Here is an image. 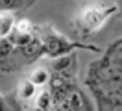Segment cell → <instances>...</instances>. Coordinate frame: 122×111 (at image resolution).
I'll return each instance as SVG.
<instances>
[{
	"mask_svg": "<svg viewBox=\"0 0 122 111\" xmlns=\"http://www.w3.org/2000/svg\"><path fill=\"white\" fill-rule=\"evenodd\" d=\"M35 107L37 109H48L52 107V96L48 91H41V93H35Z\"/></svg>",
	"mask_w": 122,
	"mask_h": 111,
	"instance_id": "obj_5",
	"label": "cell"
},
{
	"mask_svg": "<svg viewBox=\"0 0 122 111\" xmlns=\"http://www.w3.org/2000/svg\"><path fill=\"white\" fill-rule=\"evenodd\" d=\"M13 24H15V19H13V15L9 11L0 13V39L9 35V32L13 30Z\"/></svg>",
	"mask_w": 122,
	"mask_h": 111,
	"instance_id": "obj_4",
	"label": "cell"
},
{
	"mask_svg": "<svg viewBox=\"0 0 122 111\" xmlns=\"http://www.w3.org/2000/svg\"><path fill=\"white\" fill-rule=\"evenodd\" d=\"M13 30L19 32V33H31V24H30V21L22 19V21H19V22L13 24Z\"/></svg>",
	"mask_w": 122,
	"mask_h": 111,
	"instance_id": "obj_9",
	"label": "cell"
},
{
	"mask_svg": "<svg viewBox=\"0 0 122 111\" xmlns=\"http://www.w3.org/2000/svg\"><path fill=\"white\" fill-rule=\"evenodd\" d=\"M57 107H61V109H80V107H83L80 93H76L74 89H70L69 93L65 95V98L57 104Z\"/></svg>",
	"mask_w": 122,
	"mask_h": 111,
	"instance_id": "obj_3",
	"label": "cell"
},
{
	"mask_svg": "<svg viewBox=\"0 0 122 111\" xmlns=\"http://www.w3.org/2000/svg\"><path fill=\"white\" fill-rule=\"evenodd\" d=\"M0 6L6 7V9H11V7H19V6H20V0H0Z\"/></svg>",
	"mask_w": 122,
	"mask_h": 111,
	"instance_id": "obj_10",
	"label": "cell"
},
{
	"mask_svg": "<svg viewBox=\"0 0 122 111\" xmlns=\"http://www.w3.org/2000/svg\"><path fill=\"white\" fill-rule=\"evenodd\" d=\"M111 11H113V9H104V7H100V6H87V7L81 9L78 22H80L85 30H96L100 24L107 19V15L111 13Z\"/></svg>",
	"mask_w": 122,
	"mask_h": 111,
	"instance_id": "obj_1",
	"label": "cell"
},
{
	"mask_svg": "<svg viewBox=\"0 0 122 111\" xmlns=\"http://www.w3.org/2000/svg\"><path fill=\"white\" fill-rule=\"evenodd\" d=\"M11 52H13L11 41H9L8 37H2V39H0V58H6V56H9Z\"/></svg>",
	"mask_w": 122,
	"mask_h": 111,
	"instance_id": "obj_8",
	"label": "cell"
},
{
	"mask_svg": "<svg viewBox=\"0 0 122 111\" xmlns=\"http://www.w3.org/2000/svg\"><path fill=\"white\" fill-rule=\"evenodd\" d=\"M30 81H33L35 85H43L48 81V72H46L45 69H37V70H33L30 76Z\"/></svg>",
	"mask_w": 122,
	"mask_h": 111,
	"instance_id": "obj_7",
	"label": "cell"
},
{
	"mask_svg": "<svg viewBox=\"0 0 122 111\" xmlns=\"http://www.w3.org/2000/svg\"><path fill=\"white\" fill-rule=\"evenodd\" d=\"M35 87H37V85H35L33 81H30V80L22 81V83L19 85V96H20V98H26V100H28V98H33L35 93H37Z\"/></svg>",
	"mask_w": 122,
	"mask_h": 111,
	"instance_id": "obj_6",
	"label": "cell"
},
{
	"mask_svg": "<svg viewBox=\"0 0 122 111\" xmlns=\"http://www.w3.org/2000/svg\"><path fill=\"white\" fill-rule=\"evenodd\" d=\"M43 46L45 50L50 54V56H57V54H63V52L69 48V44L65 43L61 35L57 33H48L46 37H43Z\"/></svg>",
	"mask_w": 122,
	"mask_h": 111,
	"instance_id": "obj_2",
	"label": "cell"
}]
</instances>
